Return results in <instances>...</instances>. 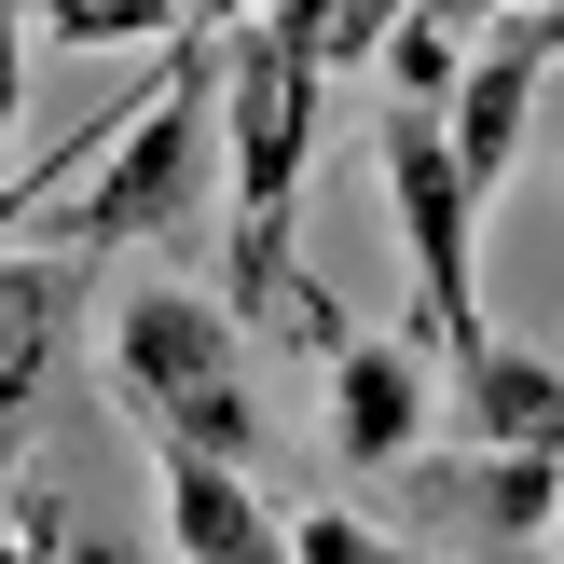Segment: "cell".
Wrapping results in <instances>:
<instances>
[{"label":"cell","mask_w":564,"mask_h":564,"mask_svg":"<svg viewBox=\"0 0 564 564\" xmlns=\"http://www.w3.org/2000/svg\"><path fill=\"white\" fill-rule=\"evenodd\" d=\"M317 97H330V55L275 42V28H235V97H220V290H235L248 330H290L317 275L290 262V207H303V165H317Z\"/></svg>","instance_id":"obj_1"},{"label":"cell","mask_w":564,"mask_h":564,"mask_svg":"<svg viewBox=\"0 0 564 564\" xmlns=\"http://www.w3.org/2000/svg\"><path fill=\"white\" fill-rule=\"evenodd\" d=\"M220 97H235V42H220V28L165 42V83H152V110L124 124V152H110L97 180L69 193V207H42L28 235H42V248H69V262L193 248V207H207V152H220Z\"/></svg>","instance_id":"obj_2"},{"label":"cell","mask_w":564,"mask_h":564,"mask_svg":"<svg viewBox=\"0 0 564 564\" xmlns=\"http://www.w3.org/2000/svg\"><path fill=\"white\" fill-rule=\"evenodd\" d=\"M110 400L138 413V441H193L220 468H262L275 427H262V386H248V317L207 290H124L110 303Z\"/></svg>","instance_id":"obj_3"},{"label":"cell","mask_w":564,"mask_h":564,"mask_svg":"<svg viewBox=\"0 0 564 564\" xmlns=\"http://www.w3.org/2000/svg\"><path fill=\"white\" fill-rule=\"evenodd\" d=\"M372 165H386V220H400V248H413V330H427L441 358H468L482 345V180H468L455 124L413 110V97H386Z\"/></svg>","instance_id":"obj_4"},{"label":"cell","mask_w":564,"mask_h":564,"mask_svg":"<svg viewBox=\"0 0 564 564\" xmlns=\"http://www.w3.org/2000/svg\"><path fill=\"white\" fill-rule=\"evenodd\" d=\"M455 413V358L427 330H345L330 345V468L386 482V468L427 455V427Z\"/></svg>","instance_id":"obj_5"},{"label":"cell","mask_w":564,"mask_h":564,"mask_svg":"<svg viewBox=\"0 0 564 564\" xmlns=\"http://www.w3.org/2000/svg\"><path fill=\"white\" fill-rule=\"evenodd\" d=\"M400 510L427 523V538H551L564 523V455H482V441H455V455H413L400 468Z\"/></svg>","instance_id":"obj_6"},{"label":"cell","mask_w":564,"mask_h":564,"mask_svg":"<svg viewBox=\"0 0 564 564\" xmlns=\"http://www.w3.org/2000/svg\"><path fill=\"white\" fill-rule=\"evenodd\" d=\"M152 482H165L180 564H303V523L262 510V468H220V455H193V441H152Z\"/></svg>","instance_id":"obj_7"},{"label":"cell","mask_w":564,"mask_h":564,"mask_svg":"<svg viewBox=\"0 0 564 564\" xmlns=\"http://www.w3.org/2000/svg\"><path fill=\"white\" fill-rule=\"evenodd\" d=\"M455 441H482V455H564V358L482 330L455 358Z\"/></svg>","instance_id":"obj_8"},{"label":"cell","mask_w":564,"mask_h":564,"mask_svg":"<svg viewBox=\"0 0 564 564\" xmlns=\"http://www.w3.org/2000/svg\"><path fill=\"white\" fill-rule=\"evenodd\" d=\"M69 290H83V275H69V248H42V235H14V290H0V303H14V345H0V427H42V400H55V372H69Z\"/></svg>","instance_id":"obj_9"},{"label":"cell","mask_w":564,"mask_h":564,"mask_svg":"<svg viewBox=\"0 0 564 564\" xmlns=\"http://www.w3.org/2000/svg\"><path fill=\"white\" fill-rule=\"evenodd\" d=\"M455 152H468V180H510L523 165V124H538V55H523V28H482V55H468V83H455Z\"/></svg>","instance_id":"obj_10"},{"label":"cell","mask_w":564,"mask_h":564,"mask_svg":"<svg viewBox=\"0 0 564 564\" xmlns=\"http://www.w3.org/2000/svg\"><path fill=\"white\" fill-rule=\"evenodd\" d=\"M42 42H83V55H124V42H193V0H28Z\"/></svg>","instance_id":"obj_11"},{"label":"cell","mask_w":564,"mask_h":564,"mask_svg":"<svg viewBox=\"0 0 564 564\" xmlns=\"http://www.w3.org/2000/svg\"><path fill=\"white\" fill-rule=\"evenodd\" d=\"M386 69V97H413V110H455V83H468V28H441V14H413L400 42L372 55Z\"/></svg>","instance_id":"obj_12"},{"label":"cell","mask_w":564,"mask_h":564,"mask_svg":"<svg viewBox=\"0 0 564 564\" xmlns=\"http://www.w3.org/2000/svg\"><path fill=\"white\" fill-rule=\"evenodd\" d=\"M69 538H83L69 496H55L42 468H14V564H69Z\"/></svg>","instance_id":"obj_13"},{"label":"cell","mask_w":564,"mask_h":564,"mask_svg":"<svg viewBox=\"0 0 564 564\" xmlns=\"http://www.w3.org/2000/svg\"><path fill=\"white\" fill-rule=\"evenodd\" d=\"M262 28H275V42H303V55H330V28H345V0H262Z\"/></svg>","instance_id":"obj_14"},{"label":"cell","mask_w":564,"mask_h":564,"mask_svg":"<svg viewBox=\"0 0 564 564\" xmlns=\"http://www.w3.org/2000/svg\"><path fill=\"white\" fill-rule=\"evenodd\" d=\"M441 28H510V14H538V0H427Z\"/></svg>","instance_id":"obj_15"},{"label":"cell","mask_w":564,"mask_h":564,"mask_svg":"<svg viewBox=\"0 0 564 564\" xmlns=\"http://www.w3.org/2000/svg\"><path fill=\"white\" fill-rule=\"evenodd\" d=\"M510 28H523V55H538V69L564 55V0H538V14H510Z\"/></svg>","instance_id":"obj_16"},{"label":"cell","mask_w":564,"mask_h":564,"mask_svg":"<svg viewBox=\"0 0 564 564\" xmlns=\"http://www.w3.org/2000/svg\"><path fill=\"white\" fill-rule=\"evenodd\" d=\"M193 28H220V42H235V28H262V0H193Z\"/></svg>","instance_id":"obj_17"},{"label":"cell","mask_w":564,"mask_h":564,"mask_svg":"<svg viewBox=\"0 0 564 564\" xmlns=\"http://www.w3.org/2000/svg\"><path fill=\"white\" fill-rule=\"evenodd\" d=\"M468 564H551L538 538H468Z\"/></svg>","instance_id":"obj_18"},{"label":"cell","mask_w":564,"mask_h":564,"mask_svg":"<svg viewBox=\"0 0 564 564\" xmlns=\"http://www.w3.org/2000/svg\"><path fill=\"white\" fill-rule=\"evenodd\" d=\"M69 564H138V551L124 538H69Z\"/></svg>","instance_id":"obj_19"}]
</instances>
